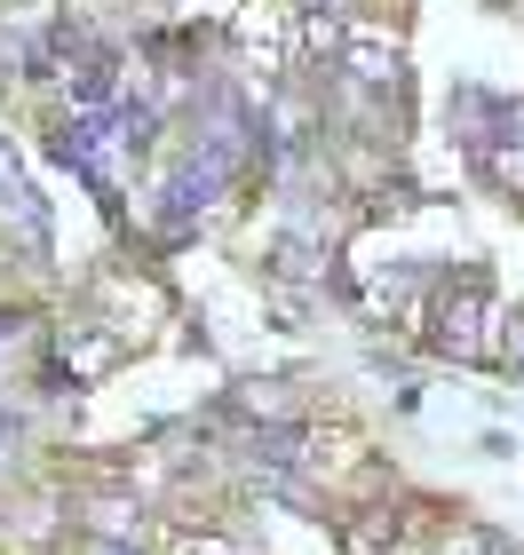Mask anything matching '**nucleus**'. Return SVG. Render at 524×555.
Wrapping results in <instances>:
<instances>
[{
	"label": "nucleus",
	"instance_id": "nucleus-1",
	"mask_svg": "<svg viewBox=\"0 0 524 555\" xmlns=\"http://www.w3.org/2000/svg\"><path fill=\"white\" fill-rule=\"evenodd\" d=\"M215 191H222V167L191 159V167H183V175H175V183L159 191V198H167V207H159V222H167V231H191V222H199V207H207Z\"/></svg>",
	"mask_w": 524,
	"mask_h": 555
},
{
	"label": "nucleus",
	"instance_id": "nucleus-2",
	"mask_svg": "<svg viewBox=\"0 0 524 555\" xmlns=\"http://www.w3.org/2000/svg\"><path fill=\"white\" fill-rule=\"evenodd\" d=\"M342 72H358L366 88H397V40H382V33H358L342 48Z\"/></svg>",
	"mask_w": 524,
	"mask_h": 555
},
{
	"label": "nucleus",
	"instance_id": "nucleus-3",
	"mask_svg": "<svg viewBox=\"0 0 524 555\" xmlns=\"http://www.w3.org/2000/svg\"><path fill=\"white\" fill-rule=\"evenodd\" d=\"M477 325H485V294H461L453 310L437 325V349H453V358H477Z\"/></svg>",
	"mask_w": 524,
	"mask_h": 555
},
{
	"label": "nucleus",
	"instance_id": "nucleus-4",
	"mask_svg": "<svg viewBox=\"0 0 524 555\" xmlns=\"http://www.w3.org/2000/svg\"><path fill=\"white\" fill-rule=\"evenodd\" d=\"M445 555H516V547L493 532H445Z\"/></svg>",
	"mask_w": 524,
	"mask_h": 555
},
{
	"label": "nucleus",
	"instance_id": "nucleus-5",
	"mask_svg": "<svg viewBox=\"0 0 524 555\" xmlns=\"http://www.w3.org/2000/svg\"><path fill=\"white\" fill-rule=\"evenodd\" d=\"M183 555H239V547H222V540H191Z\"/></svg>",
	"mask_w": 524,
	"mask_h": 555
},
{
	"label": "nucleus",
	"instance_id": "nucleus-6",
	"mask_svg": "<svg viewBox=\"0 0 524 555\" xmlns=\"http://www.w3.org/2000/svg\"><path fill=\"white\" fill-rule=\"evenodd\" d=\"M95 555H128V547H95Z\"/></svg>",
	"mask_w": 524,
	"mask_h": 555
},
{
	"label": "nucleus",
	"instance_id": "nucleus-7",
	"mask_svg": "<svg viewBox=\"0 0 524 555\" xmlns=\"http://www.w3.org/2000/svg\"><path fill=\"white\" fill-rule=\"evenodd\" d=\"M0 341H9V318H0Z\"/></svg>",
	"mask_w": 524,
	"mask_h": 555
}]
</instances>
